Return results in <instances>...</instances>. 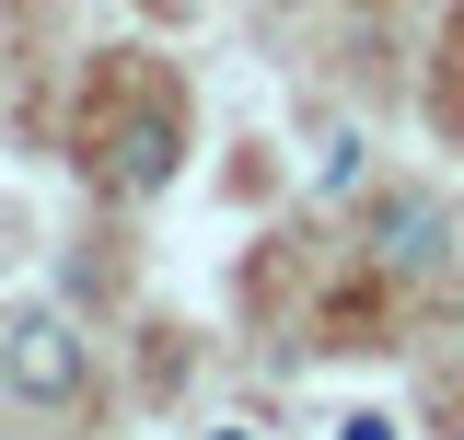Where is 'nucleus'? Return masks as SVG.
<instances>
[{
	"mask_svg": "<svg viewBox=\"0 0 464 440\" xmlns=\"http://www.w3.org/2000/svg\"><path fill=\"white\" fill-rule=\"evenodd\" d=\"M0 383L24 394V406H70V394L93 383V359H82L70 313H12V325H0Z\"/></svg>",
	"mask_w": 464,
	"mask_h": 440,
	"instance_id": "f257e3e1",
	"label": "nucleus"
},
{
	"mask_svg": "<svg viewBox=\"0 0 464 440\" xmlns=\"http://www.w3.org/2000/svg\"><path fill=\"white\" fill-rule=\"evenodd\" d=\"M174 151H186L174 116H163V105H128V116H116V139H105V174L128 186V197H151V186H174Z\"/></svg>",
	"mask_w": 464,
	"mask_h": 440,
	"instance_id": "f03ea898",
	"label": "nucleus"
},
{
	"mask_svg": "<svg viewBox=\"0 0 464 440\" xmlns=\"http://www.w3.org/2000/svg\"><path fill=\"white\" fill-rule=\"evenodd\" d=\"M441 232H453V220L430 209V197H383V209H372V244H383V267H406V278H430L441 255H453Z\"/></svg>",
	"mask_w": 464,
	"mask_h": 440,
	"instance_id": "7ed1b4c3",
	"label": "nucleus"
},
{
	"mask_svg": "<svg viewBox=\"0 0 464 440\" xmlns=\"http://www.w3.org/2000/svg\"><path fill=\"white\" fill-rule=\"evenodd\" d=\"M337 440H395V417H372V406H360V417H337Z\"/></svg>",
	"mask_w": 464,
	"mask_h": 440,
	"instance_id": "20e7f679",
	"label": "nucleus"
},
{
	"mask_svg": "<svg viewBox=\"0 0 464 440\" xmlns=\"http://www.w3.org/2000/svg\"><path fill=\"white\" fill-rule=\"evenodd\" d=\"M209 440H244V429H209Z\"/></svg>",
	"mask_w": 464,
	"mask_h": 440,
	"instance_id": "39448f33",
	"label": "nucleus"
}]
</instances>
